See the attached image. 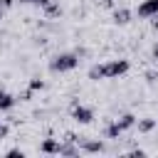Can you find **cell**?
Instances as JSON below:
<instances>
[{"label":"cell","instance_id":"d6986e66","mask_svg":"<svg viewBox=\"0 0 158 158\" xmlns=\"http://www.w3.org/2000/svg\"><path fill=\"white\" fill-rule=\"evenodd\" d=\"M32 94H35V91H32V89L27 86V89L22 91V96H20V101H30V99H32Z\"/></svg>","mask_w":158,"mask_h":158},{"label":"cell","instance_id":"44dd1931","mask_svg":"<svg viewBox=\"0 0 158 158\" xmlns=\"http://www.w3.org/2000/svg\"><path fill=\"white\" fill-rule=\"evenodd\" d=\"M12 5H15V0H0V7H2V10H10Z\"/></svg>","mask_w":158,"mask_h":158},{"label":"cell","instance_id":"4fadbf2b","mask_svg":"<svg viewBox=\"0 0 158 158\" xmlns=\"http://www.w3.org/2000/svg\"><path fill=\"white\" fill-rule=\"evenodd\" d=\"M15 104H17V99H15L12 94H7V91H0V111H10Z\"/></svg>","mask_w":158,"mask_h":158},{"label":"cell","instance_id":"603a6c76","mask_svg":"<svg viewBox=\"0 0 158 158\" xmlns=\"http://www.w3.org/2000/svg\"><path fill=\"white\" fill-rule=\"evenodd\" d=\"M153 27H156V30H158V15H156V17H153Z\"/></svg>","mask_w":158,"mask_h":158},{"label":"cell","instance_id":"7402d4cb","mask_svg":"<svg viewBox=\"0 0 158 158\" xmlns=\"http://www.w3.org/2000/svg\"><path fill=\"white\" fill-rule=\"evenodd\" d=\"M151 57H153V59H158V42L151 47Z\"/></svg>","mask_w":158,"mask_h":158},{"label":"cell","instance_id":"277c9868","mask_svg":"<svg viewBox=\"0 0 158 158\" xmlns=\"http://www.w3.org/2000/svg\"><path fill=\"white\" fill-rule=\"evenodd\" d=\"M79 151L81 153H104L106 151V143L104 141H99V138H81L79 141Z\"/></svg>","mask_w":158,"mask_h":158},{"label":"cell","instance_id":"ba28073f","mask_svg":"<svg viewBox=\"0 0 158 158\" xmlns=\"http://www.w3.org/2000/svg\"><path fill=\"white\" fill-rule=\"evenodd\" d=\"M42 12H44V17H47V20H57V17H62V7H59V2H57V0H49V2L42 7Z\"/></svg>","mask_w":158,"mask_h":158},{"label":"cell","instance_id":"9c48e42d","mask_svg":"<svg viewBox=\"0 0 158 158\" xmlns=\"http://www.w3.org/2000/svg\"><path fill=\"white\" fill-rule=\"evenodd\" d=\"M116 123H118V128H121V131H128V128H133V126H136V116H133L131 111H126V114H121V116L116 118Z\"/></svg>","mask_w":158,"mask_h":158},{"label":"cell","instance_id":"7c38bea8","mask_svg":"<svg viewBox=\"0 0 158 158\" xmlns=\"http://www.w3.org/2000/svg\"><path fill=\"white\" fill-rule=\"evenodd\" d=\"M136 126H138V133H151L156 128V118L146 116V118H136Z\"/></svg>","mask_w":158,"mask_h":158},{"label":"cell","instance_id":"cb8c5ba5","mask_svg":"<svg viewBox=\"0 0 158 158\" xmlns=\"http://www.w3.org/2000/svg\"><path fill=\"white\" fill-rule=\"evenodd\" d=\"M2 17H5V10H2V7H0V20H2Z\"/></svg>","mask_w":158,"mask_h":158},{"label":"cell","instance_id":"6da1fadb","mask_svg":"<svg viewBox=\"0 0 158 158\" xmlns=\"http://www.w3.org/2000/svg\"><path fill=\"white\" fill-rule=\"evenodd\" d=\"M77 64H79L77 52H59V54H54V57L49 59V72H54V74H64V72L77 69Z\"/></svg>","mask_w":158,"mask_h":158},{"label":"cell","instance_id":"5bb4252c","mask_svg":"<svg viewBox=\"0 0 158 158\" xmlns=\"http://www.w3.org/2000/svg\"><path fill=\"white\" fill-rule=\"evenodd\" d=\"M86 77H89L91 81H101V79H104V69H101V64H91L89 72H86Z\"/></svg>","mask_w":158,"mask_h":158},{"label":"cell","instance_id":"e0dca14e","mask_svg":"<svg viewBox=\"0 0 158 158\" xmlns=\"http://www.w3.org/2000/svg\"><path fill=\"white\" fill-rule=\"evenodd\" d=\"M143 77H146V81H148V84H153V81L158 79V72H156V69H148V72H146Z\"/></svg>","mask_w":158,"mask_h":158},{"label":"cell","instance_id":"5b68a950","mask_svg":"<svg viewBox=\"0 0 158 158\" xmlns=\"http://www.w3.org/2000/svg\"><path fill=\"white\" fill-rule=\"evenodd\" d=\"M136 12H138V17H156L158 15V0H143Z\"/></svg>","mask_w":158,"mask_h":158},{"label":"cell","instance_id":"ffe728a7","mask_svg":"<svg viewBox=\"0 0 158 158\" xmlns=\"http://www.w3.org/2000/svg\"><path fill=\"white\" fill-rule=\"evenodd\" d=\"M128 156H131V158H143V156H146V151H143V148H136V151H131Z\"/></svg>","mask_w":158,"mask_h":158},{"label":"cell","instance_id":"ac0fdd59","mask_svg":"<svg viewBox=\"0 0 158 158\" xmlns=\"http://www.w3.org/2000/svg\"><path fill=\"white\" fill-rule=\"evenodd\" d=\"M7 133H10V126L0 121V141H2V138H7Z\"/></svg>","mask_w":158,"mask_h":158},{"label":"cell","instance_id":"8992f818","mask_svg":"<svg viewBox=\"0 0 158 158\" xmlns=\"http://www.w3.org/2000/svg\"><path fill=\"white\" fill-rule=\"evenodd\" d=\"M111 20H114V25H128L131 20H133V12L128 10V7H116L114 10V15H111Z\"/></svg>","mask_w":158,"mask_h":158},{"label":"cell","instance_id":"3957f363","mask_svg":"<svg viewBox=\"0 0 158 158\" xmlns=\"http://www.w3.org/2000/svg\"><path fill=\"white\" fill-rule=\"evenodd\" d=\"M69 114H72V118H74L77 123H81V126H86V123L94 121V109H91V106H84L81 101L74 104V106H69Z\"/></svg>","mask_w":158,"mask_h":158},{"label":"cell","instance_id":"2e32d148","mask_svg":"<svg viewBox=\"0 0 158 158\" xmlns=\"http://www.w3.org/2000/svg\"><path fill=\"white\" fill-rule=\"evenodd\" d=\"M5 156H7V158H25V151H22V148H10Z\"/></svg>","mask_w":158,"mask_h":158},{"label":"cell","instance_id":"52a82bcc","mask_svg":"<svg viewBox=\"0 0 158 158\" xmlns=\"http://www.w3.org/2000/svg\"><path fill=\"white\" fill-rule=\"evenodd\" d=\"M59 143L62 141H57V138H44L40 143V153H44V156H59Z\"/></svg>","mask_w":158,"mask_h":158},{"label":"cell","instance_id":"9a60e30c","mask_svg":"<svg viewBox=\"0 0 158 158\" xmlns=\"http://www.w3.org/2000/svg\"><path fill=\"white\" fill-rule=\"evenodd\" d=\"M27 86H30V89H32V91H42V89H44V81H42V79H40V77H32V79H30V84H27Z\"/></svg>","mask_w":158,"mask_h":158},{"label":"cell","instance_id":"30bf717a","mask_svg":"<svg viewBox=\"0 0 158 158\" xmlns=\"http://www.w3.org/2000/svg\"><path fill=\"white\" fill-rule=\"evenodd\" d=\"M81 151H79V143H74V141H62L59 143V156H79Z\"/></svg>","mask_w":158,"mask_h":158},{"label":"cell","instance_id":"8fae6325","mask_svg":"<svg viewBox=\"0 0 158 158\" xmlns=\"http://www.w3.org/2000/svg\"><path fill=\"white\" fill-rule=\"evenodd\" d=\"M123 131L118 128V123L116 121H109L106 126H104V138H111V141H118V136H121Z\"/></svg>","mask_w":158,"mask_h":158},{"label":"cell","instance_id":"7a4b0ae2","mask_svg":"<svg viewBox=\"0 0 158 158\" xmlns=\"http://www.w3.org/2000/svg\"><path fill=\"white\" fill-rule=\"evenodd\" d=\"M101 69H104V79H118L131 69V62L128 59H109L101 64Z\"/></svg>","mask_w":158,"mask_h":158}]
</instances>
